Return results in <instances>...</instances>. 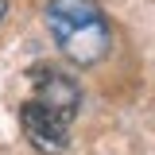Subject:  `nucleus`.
<instances>
[{
    "mask_svg": "<svg viewBox=\"0 0 155 155\" xmlns=\"http://www.w3.org/2000/svg\"><path fill=\"white\" fill-rule=\"evenodd\" d=\"M81 105V89L70 74L54 66L31 70V93L19 105V128L43 155H62L70 143V124Z\"/></svg>",
    "mask_w": 155,
    "mask_h": 155,
    "instance_id": "nucleus-1",
    "label": "nucleus"
},
{
    "mask_svg": "<svg viewBox=\"0 0 155 155\" xmlns=\"http://www.w3.org/2000/svg\"><path fill=\"white\" fill-rule=\"evenodd\" d=\"M47 31L54 39V47L78 66H97L113 47L109 19L97 0H51Z\"/></svg>",
    "mask_w": 155,
    "mask_h": 155,
    "instance_id": "nucleus-2",
    "label": "nucleus"
},
{
    "mask_svg": "<svg viewBox=\"0 0 155 155\" xmlns=\"http://www.w3.org/2000/svg\"><path fill=\"white\" fill-rule=\"evenodd\" d=\"M4 16H8V4H4V0H0V23H4Z\"/></svg>",
    "mask_w": 155,
    "mask_h": 155,
    "instance_id": "nucleus-3",
    "label": "nucleus"
}]
</instances>
